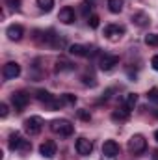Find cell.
Returning a JSON list of instances; mask_svg holds the SVG:
<instances>
[{
  "label": "cell",
  "mask_w": 158,
  "mask_h": 160,
  "mask_svg": "<svg viewBox=\"0 0 158 160\" xmlns=\"http://www.w3.org/2000/svg\"><path fill=\"white\" fill-rule=\"evenodd\" d=\"M9 149L11 151H21V153H28L32 149L28 140H22V136L19 132H11L9 134Z\"/></svg>",
  "instance_id": "obj_1"
},
{
  "label": "cell",
  "mask_w": 158,
  "mask_h": 160,
  "mask_svg": "<svg viewBox=\"0 0 158 160\" xmlns=\"http://www.w3.org/2000/svg\"><path fill=\"white\" fill-rule=\"evenodd\" d=\"M50 128H52V132H56V134H60V136H71V134L75 132V127L71 125V121H67V119L52 121Z\"/></svg>",
  "instance_id": "obj_2"
},
{
  "label": "cell",
  "mask_w": 158,
  "mask_h": 160,
  "mask_svg": "<svg viewBox=\"0 0 158 160\" xmlns=\"http://www.w3.org/2000/svg\"><path fill=\"white\" fill-rule=\"evenodd\" d=\"M145 149H147V140H145L141 134H134V136L128 140V151H130V153L141 155Z\"/></svg>",
  "instance_id": "obj_3"
},
{
  "label": "cell",
  "mask_w": 158,
  "mask_h": 160,
  "mask_svg": "<svg viewBox=\"0 0 158 160\" xmlns=\"http://www.w3.org/2000/svg\"><path fill=\"white\" fill-rule=\"evenodd\" d=\"M24 130L30 134V136H36V134H39L41 128H43V119H41L39 116H32V118H28V119H24Z\"/></svg>",
  "instance_id": "obj_4"
},
{
  "label": "cell",
  "mask_w": 158,
  "mask_h": 160,
  "mask_svg": "<svg viewBox=\"0 0 158 160\" xmlns=\"http://www.w3.org/2000/svg\"><path fill=\"white\" fill-rule=\"evenodd\" d=\"M123 34H125V28L119 26V24H108L104 28V38L110 41H119L123 38Z\"/></svg>",
  "instance_id": "obj_5"
},
{
  "label": "cell",
  "mask_w": 158,
  "mask_h": 160,
  "mask_svg": "<svg viewBox=\"0 0 158 160\" xmlns=\"http://www.w3.org/2000/svg\"><path fill=\"white\" fill-rule=\"evenodd\" d=\"M28 101H30V97H28L24 91H17V93L11 95V102H13V106H15L17 112H22V110L26 108Z\"/></svg>",
  "instance_id": "obj_6"
},
{
  "label": "cell",
  "mask_w": 158,
  "mask_h": 160,
  "mask_svg": "<svg viewBox=\"0 0 158 160\" xmlns=\"http://www.w3.org/2000/svg\"><path fill=\"white\" fill-rule=\"evenodd\" d=\"M2 75H4V78L6 80L17 78V77L21 75V65L15 63V62H7V63L4 65V69H2Z\"/></svg>",
  "instance_id": "obj_7"
},
{
  "label": "cell",
  "mask_w": 158,
  "mask_h": 160,
  "mask_svg": "<svg viewBox=\"0 0 158 160\" xmlns=\"http://www.w3.org/2000/svg\"><path fill=\"white\" fill-rule=\"evenodd\" d=\"M116 65H119V56H116V54H104L99 62V67L102 71H112Z\"/></svg>",
  "instance_id": "obj_8"
},
{
  "label": "cell",
  "mask_w": 158,
  "mask_h": 160,
  "mask_svg": "<svg viewBox=\"0 0 158 160\" xmlns=\"http://www.w3.org/2000/svg\"><path fill=\"white\" fill-rule=\"evenodd\" d=\"M102 155H104L106 158H110V160L116 158V157L119 155L117 142H114V140H106V142H104V145H102Z\"/></svg>",
  "instance_id": "obj_9"
},
{
  "label": "cell",
  "mask_w": 158,
  "mask_h": 160,
  "mask_svg": "<svg viewBox=\"0 0 158 160\" xmlns=\"http://www.w3.org/2000/svg\"><path fill=\"white\" fill-rule=\"evenodd\" d=\"M75 147H77V153L82 155V157H87V155L93 151V143H91L87 138H78L77 143H75Z\"/></svg>",
  "instance_id": "obj_10"
},
{
  "label": "cell",
  "mask_w": 158,
  "mask_h": 160,
  "mask_svg": "<svg viewBox=\"0 0 158 160\" xmlns=\"http://www.w3.org/2000/svg\"><path fill=\"white\" fill-rule=\"evenodd\" d=\"M56 151H58V147H56V142H52V140H47L45 143H41L39 147V153L45 158H52L56 155Z\"/></svg>",
  "instance_id": "obj_11"
},
{
  "label": "cell",
  "mask_w": 158,
  "mask_h": 160,
  "mask_svg": "<svg viewBox=\"0 0 158 160\" xmlns=\"http://www.w3.org/2000/svg\"><path fill=\"white\" fill-rule=\"evenodd\" d=\"M22 34H24V28H22L21 24H9L7 30H6V36L11 41H19L22 38Z\"/></svg>",
  "instance_id": "obj_12"
},
{
  "label": "cell",
  "mask_w": 158,
  "mask_h": 160,
  "mask_svg": "<svg viewBox=\"0 0 158 160\" xmlns=\"http://www.w3.org/2000/svg\"><path fill=\"white\" fill-rule=\"evenodd\" d=\"M58 19H60L63 24H73V22H75V9H73V8H63V9H60Z\"/></svg>",
  "instance_id": "obj_13"
},
{
  "label": "cell",
  "mask_w": 158,
  "mask_h": 160,
  "mask_svg": "<svg viewBox=\"0 0 158 160\" xmlns=\"http://www.w3.org/2000/svg\"><path fill=\"white\" fill-rule=\"evenodd\" d=\"M132 22L138 24V26H147V24L151 22V19H149L147 13H141V11H140V13H134V15H132Z\"/></svg>",
  "instance_id": "obj_14"
},
{
  "label": "cell",
  "mask_w": 158,
  "mask_h": 160,
  "mask_svg": "<svg viewBox=\"0 0 158 160\" xmlns=\"http://www.w3.org/2000/svg\"><path fill=\"white\" fill-rule=\"evenodd\" d=\"M69 52H71L73 56H87L89 48H86V47H82V45H71V47H69Z\"/></svg>",
  "instance_id": "obj_15"
},
{
  "label": "cell",
  "mask_w": 158,
  "mask_h": 160,
  "mask_svg": "<svg viewBox=\"0 0 158 160\" xmlns=\"http://www.w3.org/2000/svg\"><path fill=\"white\" fill-rule=\"evenodd\" d=\"M136 102H138V95H136V93H128V95L125 97V108H126V110H134Z\"/></svg>",
  "instance_id": "obj_16"
},
{
  "label": "cell",
  "mask_w": 158,
  "mask_h": 160,
  "mask_svg": "<svg viewBox=\"0 0 158 160\" xmlns=\"http://www.w3.org/2000/svg\"><path fill=\"white\" fill-rule=\"evenodd\" d=\"M37 99H39L41 102L48 104V106H50V104L54 102V97H52V95H50L48 91H45V89H39V91H37Z\"/></svg>",
  "instance_id": "obj_17"
},
{
  "label": "cell",
  "mask_w": 158,
  "mask_h": 160,
  "mask_svg": "<svg viewBox=\"0 0 158 160\" xmlns=\"http://www.w3.org/2000/svg\"><path fill=\"white\" fill-rule=\"evenodd\" d=\"M108 9L112 13H121L123 11V0H108Z\"/></svg>",
  "instance_id": "obj_18"
},
{
  "label": "cell",
  "mask_w": 158,
  "mask_h": 160,
  "mask_svg": "<svg viewBox=\"0 0 158 160\" xmlns=\"http://www.w3.org/2000/svg\"><path fill=\"white\" fill-rule=\"evenodd\" d=\"M128 112H130V110H126V108H125V110H116V112L112 114V119L114 121H126L128 119Z\"/></svg>",
  "instance_id": "obj_19"
},
{
  "label": "cell",
  "mask_w": 158,
  "mask_h": 160,
  "mask_svg": "<svg viewBox=\"0 0 158 160\" xmlns=\"http://www.w3.org/2000/svg\"><path fill=\"white\" fill-rule=\"evenodd\" d=\"M37 6L43 11H50L54 8V0H37Z\"/></svg>",
  "instance_id": "obj_20"
},
{
  "label": "cell",
  "mask_w": 158,
  "mask_h": 160,
  "mask_svg": "<svg viewBox=\"0 0 158 160\" xmlns=\"http://www.w3.org/2000/svg\"><path fill=\"white\" fill-rule=\"evenodd\" d=\"M56 69H58V71H71V69H73V65H71L69 62H65V60H58Z\"/></svg>",
  "instance_id": "obj_21"
},
{
  "label": "cell",
  "mask_w": 158,
  "mask_h": 160,
  "mask_svg": "<svg viewBox=\"0 0 158 160\" xmlns=\"http://www.w3.org/2000/svg\"><path fill=\"white\" fill-rule=\"evenodd\" d=\"M145 43L149 47H158V34H147L145 36Z\"/></svg>",
  "instance_id": "obj_22"
},
{
  "label": "cell",
  "mask_w": 158,
  "mask_h": 160,
  "mask_svg": "<svg viewBox=\"0 0 158 160\" xmlns=\"http://www.w3.org/2000/svg\"><path fill=\"white\" fill-rule=\"evenodd\" d=\"M147 99H149L151 102L158 104V88H153V89H149V93H147Z\"/></svg>",
  "instance_id": "obj_23"
},
{
  "label": "cell",
  "mask_w": 158,
  "mask_h": 160,
  "mask_svg": "<svg viewBox=\"0 0 158 160\" xmlns=\"http://www.w3.org/2000/svg\"><path fill=\"white\" fill-rule=\"evenodd\" d=\"M99 21H101V19H99L97 15H89V17H87V24H89L91 28H99Z\"/></svg>",
  "instance_id": "obj_24"
},
{
  "label": "cell",
  "mask_w": 158,
  "mask_h": 160,
  "mask_svg": "<svg viewBox=\"0 0 158 160\" xmlns=\"http://www.w3.org/2000/svg\"><path fill=\"white\" fill-rule=\"evenodd\" d=\"M91 9H93V4H91V2H82V13H84V15H87Z\"/></svg>",
  "instance_id": "obj_25"
},
{
  "label": "cell",
  "mask_w": 158,
  "mask_h": 160,
  "mask_svg": "<svg viewBox=\"0 0 158 160\" xmlns=\"http://www.w3.org/2000/svg\"><path fill=\"white\" fill-rule=\"evenodd\" d=\"M63 101L69 102V104H75V102H77V97H75L73 93H65V95H63Z\"/></svg>",
  "instance_id": "obj_26"
},
{
  "label": "cell",
  "mask_w": 158,
  "mask_h": 160,
  "mask_svg": "<svg viewBox=\"0 0 158 160\" xmlns=\"http://www.w3.org/2000/svg\"><path fill=\"white\" fill-rule=\"evenodd\" d=\"M6 4L9 8H13V9H19L21 8V0H6Z\"/></svg>",
  "instance_id": "obj_27"
},
{
  "label": "cell",
  "mask_w": 158,
  "mask_h": 160,
  "mask_svg": "<svg viewBox=\"0 0 158 160\" xmlns=\"http://www.w3.org/2000/svg\"><path fill=\"white\" fill-rule=\"evenodd\" d=\"M7 112H9V110H7V104L2 102V104H0V118H7Z\"/></svg>",
  "instance_id": "obj_28"
},
{
  "label": "cell",
  "mask_w": 158,
  "mask_h": 160,
  "mask_svg": "<svg viewBox=\"0 0 158 160\" xmlns=\"http://www.w3.org/2000/svg\"><path fill=\"white\" fill-rule=\"evenodd\" d=\"M78 116H80V119H84V121H89V119H91L89 112H86V110H78Z\"/></svg>",
  "instance_id": "obj_29"
},
{
  "label": "cell",
  "mask_w": 158,
  "mask_h": 160,
  "mask_svg": "<svg viewBox=\"0 0 158 160\" xmlns=\"http://www.w3.org/2000/svg\"><path fill=\"white\" fill-rule=\"evenodd\" d=\"M151 65H153V69H155V71H158V54H156V56H153Z\"/></svg>",
  "instance_id": "obj_30"
},
{
  "label": "cell",
  "mask_w": 158,
  "mask_h": 160,
  "mask_svg": "<svg viewBox=\"0 0 158 160\" xmlns=\"http://www.w3.org/2000/svg\"><path fill=\"white\" fill-rule=\"evenodd\" d=\"M153 158H155V160H158V151H155V155H153Z\"/></svg>",
  "instance_id": "obj_31"
},
{
  "label": "cell",
  "mask_w": 158,
  "mask_h": 160,
  "mask_svg": "<svg viewBox=\"0 0 158 160\" xmlns=\"http://www.w3.org/2000/svg\"><path fill=\"white\" fill-rule=\"evenodd\" d=\"M155 140L158 142V130H155Z\"/></svg>",
  "instance_id": "obj_32"
}]
</instances>
